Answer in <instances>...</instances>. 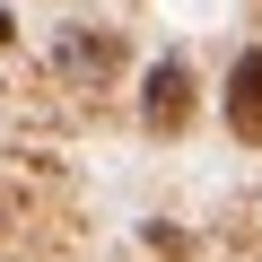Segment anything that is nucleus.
<instances>
[{"instance_id":"3","label":"nucleus","mask_w":262,"mask_h":262,"mask_svg":"<svg viewBox=\"0 0 262 262\" xmlns=\"http://www.w3.org/2000/svg\"><path fill=\"white\" fill-rule=\"evenodd\" d=\"M53 61H61L70 79H105V70H114V35H105V27H61Z\"/></svg>"},{"instance_id":"2","label":"nucleus","mask_w":262,"mask_h":262,"mask_svg":"<svg viewBox=\"0 0 262 262\" xmlns=\"http://www.w3.org/2000/svg\"><path fill=\"white\" fill-rule=\"evenodd\" d=\"M227 131L262 149V44L236 53V70H227Z\"/></svg>"},{"instance_id":"4","label":"nucleus","mask_w":262,"mask_h":262,"mask_svg":"<svg viewBox=\"0 0 262 262\" xmlns=\"http://www.w3.org/2000/svg\"><path fill=\"white\" fill-rule=\"evenodd\" d=\"M9 35H18V27H9V9H0V44H9Z\"/></svg>"},{"instance_id":"1","label":"nucleus","mask_w":262,"mask_h":262,"mask_svg":"<svg viewBox=\"0 0 262 262\" xmlns=\"http://www.w3.org/2000/svg\"><path fill=\"white\" fill-rule=\"evenodd\" d=\"M184 114H192V70H184V53H158L149 79H140V122L149 131H184Z\"/></svg>"}]
</instances>
